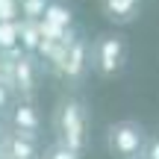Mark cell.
Returning a JSON list of instances; mask_svg holds the SVG:
<instances>
[{
  "label": "cell",
  "mask_w": 159,
  "mask_h": 159,
  "mask_svg": "<svg viewBox=\"0 0 159 159\" xmlns=\"http://www.w3.org/2000/svg\"><path fill=\"white\" fill-rule=\"evenodd\" d=\"M53 142L85 153L89 148V109L74 94H65L53 109Z\"/></svg>",
  "instance_id": "obj_1"
},
{
  "label": "cell",
  "mask_w": 159,
  "mask_h": 159,
  "mask_svg": "<svg viewBox=\"0 0 159 159\" xmlns=\"http://www.w3.org/2000/svg\"><path fill=\"white\" fill-rule=\"evenodd\" d=\"M3 133H6V127H3V115H0V136H3Z\"/></svg>",
  "instance_id": "obj_18"
},
{
  "label": "cell",
  "mask_w": 159,
  "mask_h": 159,
  "mask_svg": "<svg viewBox=\"0 0 159 159\" xmlns=\"http://www.w3.org/2000/svg\"><path fill=\"white\" fill-rule=\"evenodd\" d=\"M3 21H18V3L15 0H0V24Z\"/></svg>",
  "instance_id": "obj_14"
},
{
  "label": "cell",
  "mask_w": 159,
  "mask_h": 159,
  "mask_svg": "<svg viewBox=\"0 0 159 159\" xmlns=\"http://www.w3.org/2000/svg\"><path fill=\"white\" fill-rule=\"evenodd\" d=\"M39 44H41V30H39V24L18 21V47H21L24 53H30V56H35Z\"/></svg>",
  "instance_id": "obj_10"
},
{
  "label": "cell",
  "mask_w": 159,
  "mask_h": 159,
  "mask_svg": "<svg viewBox=\"0 0 159 159\" xmlns=\"http://www.w3.org/2000/svg\"><path fill=\"white\" fill-rule=\"evenodd\" d=\"M50 0H24L18 3V21H30V24H39L44 18V9Z\"/></svg>",
  "instance_id": "obj_11"
},
{
  "label": "cell",
  "mask_w": 159,
  "mask_h": 159,
  "mask_svg": "<svg viewBox=\"0 0 159 159\" xmlns=\"http://www.w3.org/2000/svg\"><path fill=\"white\" fill-rule=\"evenodd\" d=\"M0 159H41V142L6 127L0 136Z\"/></svg>",
  "instance_id": "obj_6"
},
{
  "label": "cell",
  "mask_w": 159,
  "mask_h": 159,
  "mask_svg": "<svg viewBox=\"0 0 159 159\" xmlns=\"http://www.w3.org/2000/svg\"><path fill=\"white\" fill-rule=\"evenodd\" d=\"M71 91H77L83 85V80L89 77V39H85L80 30H74L68 47H65L62 59H59L56 71H53Z\"/></svg>",
  "instance_id": "obj_5"
},
{
  "label": "cell",
  "mask_w": 159,
  "mask_h": 159,
  "mask_svg": "<svg viewBox=\"0 0 159 159\" xmlns=\"http://www.w3.org/2000/svg\"><path fill=\"white\" fill-rule=\"evenodd\" d=\"M127 59H130L127 35L115 33V30H103L94 39H89V71L100 80L118 77L127 68Z\"/></svg>",
  "instance_id": "obj_2"
},
{
  "label": "cell",
  "mask_w": 159,
  "mask_h": 159,
  "mask_svg": "<svg viewBox=\"0 0 159 159\" xmlns=\"http://www.w3.org/2000/svg\"><path fill=\"white\" fill-rule=\"evenodd\" d=\"M15 3H24V0H15Z\"/></svg>",
  "instance_id": "obj_19"
},
{
  "label": "cell",
  "mask_w": 159,
  "mask_h": 159,
  "mask_svg": "<svg viewBox=\"0 0 159 159\" xmlns=\"http://www.w3.org/2000/svg\"><path fill=\"white\" fill-rule=\"evenodd\" d=\"M148 130L144 124L133 118H124V121H115L109 124L106 130V148L115 159H142L144 156V148H148Z\"/></svg>",
  "instance_id": "obj_3"
},
{
  "label": "cell",
  "mask_w": 159,
  "mask_h": 159,
  "mask_svg": "<svg viewBox=\"0 0 159 159\" xmlns=\"http://www.w3.org/2000/svg\"><path fill=\"white\" fill-rule=\"evenodd\" d=\"M41 159H83V153H77V150L65 148V144L50 142L47 148H41Z\"/></svg>",
  "instance_id": "obj_13"
},
{
  "label": "cell",
  "mask_w": 159,
  "mask_h": 159,
  "mask_svg": "<svg viewBox=\"0 0 159 159\" xmlns=\"http://www.w3.org/2000/svg\"><path fill=\"white\" fill-rule=\"evenodd\" d=\"M18 47V21L0 24V53H12Z\"/></svg>",
  "instance_id": "obj_12"
},
{
  "label": "cell",
  "mask_w": 159,
  "mask_h": 159,
  "mask_svg": "<svg viewBox=\"0 0 159 159\" xmlns=\"http://www.w3.org/2000/svg\"><path fill=\"white\" fill-rule=\"evenodd\" d=\"M9 130L39 139L41 133V115L35 109V100H15L9 106Z\"/></svg>",
  "instance_id": "obj_7"
},
{
  "label": "cell",
  "mask_w": 159,
  "mask_h": 159,
  "mask_svg": "<svg viewBox=\"0 0 159 159\" xmlns=\"http://www.w3.org/2000/svg\"><path fill=\"white\" fill-rule=\"evenodd\" d=\"M0 83L3 85H9V59L0 53Z\"/></svg>",
  "instance_id": "obj_17"
},
{
  "label": "cell",
  "mask_w": 159,
  "mask_h": 159,
  "mask_svg": "<svg viewBox=\"0 0 159 159\" xmlns=\"http://www.w3.org/2000/svg\"><path fill=\"white\" fill-rule=\"evenodd\" d=\"M12 103H15V94L9 91V85L0 83V115H3V109H9Z\"/></svg>",
  "instance_id": "obj_16"
},
{
  "label": "cell",
  "mask_w": 159,
  "mask_h": 159,
  "mask_svg": "<svg viewBox=\"0 0 159 159\" xmlns=\"http://www.w3.org/2000/svg\"><path fill=\"white\" fill-rule=\"evenodd\" d=\"M3 56L9 59V91L15 94V100H35L41 77L39 59L24 53L21 47H15L12 53H3Z\"/></svg>",
  "instance_id": "obj_4"
},
{
  "label": "cell",
  "mask_w": 159,
  "mask_h": 159,
  "mask_svg": "<svg viewBox=\"0 0 159 159\" xmlns=\"http://www.w3.org/2000/svg\"><path fill=\"white\" fill-rule=\"evenodd\" d=\"M41 24H47V27H53V30H74V15H71V6H65L62 0H50V3H47V9H44Z\"/></svg>",
  "instance_id": "obj_9"
},
{
  "label": "cell",
  "mask_w": 159,
  "mask_h": 159,
  "mask_svg": "<svg viewBox=\"0 0 159 159\" xmlns=\"http://www.w3.org/2000/svg\"><path fill=\"white\" fill-rule=\"evenodd\" d=\"M142 159H159V133L148 139V148H144V156Z\"/></svg>",
  "instance_id": "obj_15"
},
{
  "label": "cell",
  "mask_w": 159,
  "mask_h": 159,
  "mask_svg": "<svg viewBox=\"0 0 159 159\" xmlns=\"http://www.w3.org/2000/svg\"><path fill=\"white\" fill-rule=\"evenodd\" d=\"M100 15L115 27H127L142 15V0H100Z\"/></svg>",
  "instance_id": "obj_8"
}]
</instances>
